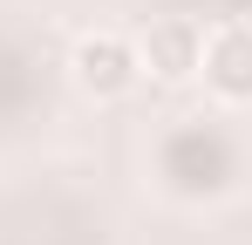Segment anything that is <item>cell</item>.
Masks as SVG:
<instances>
[{
  "label": "cell",
  "mask_w": 252,
  "mask_h": 245,
  "mask_svg": "<svg viewBox=\"0 0 252 245\" xmlns=\"http://www.w3.org/2000/svg\"><path fill=\"white\" fill-rule=\"evenodd\" d=\"M68 75L89 102H123L129 89L143 82V61H136V34H116V28H95L68 48Z\"/></svg>",
  "instance_id": "cell-1"
},
{
  "label": "cell",
  "mask_w": 252,
  "mask_h": 245,
  "mask_svg": "<svg viewBox=\"0 0 252 245\" xmlns=\"http://www.w3.org/2000/svg\"><path fill=\"white\" fill-rule=\"evenodd\" d=\"M136 61H143V75L164 82V89L198 82V68H205V21H191V14H157V21H143Z\"/></svg>",
  "instance_id": "cell-2"
},
{
  "label": "cell",
  "mask_w": 252,
  "mask_h": 245,
  "mask_svg": "<svg viewBox=\"0 0 252 245\" xmlns=\"http://www.w3.org/2000/svg\"><path fill=\"white\" fill-rule=\"evenodd\" d=\"M198 82H205L225 109H252V28H211Z\"/></svg>",
  "instance_id": "cell-3"
},
{
  "label": "cell",
  "mask_w": 252,
  "mask_h": 245,
  "mask_svg": "<svg viewBox=\"0 0 252 245\" xmlns=\"http://www.w3.org/2000/svg\"><path fill=\"white\" fill-rule=\"evenodd\" d=\"M218 28H252V0H218Z\"/></svg>",
  "instance_id": "cell-4"
}]
</instances>
